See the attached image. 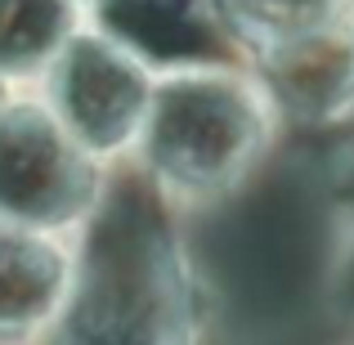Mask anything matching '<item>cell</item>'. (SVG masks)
<instances>
[{"mask_svg": "<svg viewBox=\"0 0 354 345\" xmlns=\"http://www.w3.org/2000/svg\"><path fill=\"white\" fill-rule=\"evenodd\" d=\"M274 117L278 108L256 77L216 63H180L157 81L135 148L166 193L202 202L247 175L269 144Z\"/></svg>", "mask_w": 354, "mask_h": 345, "instance_id": "6da1fadb", "label": "cell"}, {"mask_svg": "<svg viewBox=\"0 0 354 345\" xmlns=\"http://www.w3.org/2000/svg\"><path fill=\"white\" fill-rule=\"evenodd\" d=\"M99 198V157L45 99L0 104V220L68 229Z\"/></svg>", "mask_w": 354, "mask_h": 345, "instance_id": "7a4b0ae2", "label": "cell"}, {"mask_svg": "<svg viewBox=\"0 0 354 345\" xmlns=\"http://www.w3.org/2000/svg\"><path fill=\"white\" fill-rule=\"evenodd\" d=\"M50 345H193L189 301L171 256L153 242L81 274Z\"/></svg>", "mask_w": 354, "mask_h": 345, "instance_id": "3957f363", "label": "cell"}, {"mask_svg": "<svg viewBox=\"0 0 354 345\" xmlns=\"http://www.w3.org/2000/svg\"><path fill=\"white\" fill-rule=\"evenodd\" d=\"M153 90L157 81L135 45L108 27H77L50 59L45 104L95 157H108L139 144Z\"/></svg>", "mask_w": 354, "mask_h": 345, "instance_id": "277c9868", "label": "cell"}, {"mask_svg": "<svg viewBox=\"0 0 354 345\" xmlns=\"http://www.w3.org/2000/svg\"><path fill=\"white\" fill-rule=\"evenodd\" d=\"M256 81L278 113L296 121H332L354 104V9L283 36L251 54Z\"/></svg>", "mask_w": 354, "mask_h": 345, "instance_id": "5b68a950", "label": "cell"}, {"mask_svg": "<svg viewBox=\"0 0 354 345\" xmlns=\"http://www.w3.org/2000/svg\"><path fill=\"white\" fill-rule=\"evenodd\" d=\"M77 256L54 229L0 220V345H36L77 292Z\"/></svg>", "mask_w": 354, "mask_h": 345, "instance_id": "8992f818", "label": "cell"}, {"mask_svg": "<svg viewBox=\"0 0 354 345\" xmlns=\"http://www.w3.org/2000/svg\"><path fill=\"white\" fill-rule=\"evenodd\" d=\"M72 32V0H0V72L50 68Z\"/></svg>", "mask_w": 354, "mask_h": 345, "instance_id": "52a82bcc", "label": "cell"}, {"mask_svg": "<svg viewBox=\"0 0 354 345\" xmlns=\"http://www.w3.org/2000/svg\"><path fill=\"white\" fill-rule=\"evenodd\" d=\"M346 9H354V0H220L225 27L251 54L292 36V32H301V27H314L323 18L346 14Z\"/></svg>", "mask_w": 354, "mask_h": 345, "instance_id": "ba28073f", "label": "cell"}, {"mask_svg": "<svg viewBox=\"0 0 354 345\" xmlns=\"http://www.w3.org/2000/svg\"><path fill=\"white\" fill-rule=\"evenodd\" d=\"M350 283V292H354V220H350V233H346V274H341Z\"/></svg>", "mask_w": 354, "mask_h": 345, "instance_id": "9c48e42d", "label": "cell"}]
</instances>
